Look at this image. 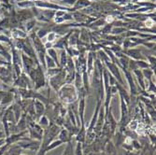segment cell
<instances>
[{"label": "cell", "mask_w": 156, "mask_h": 155, "mask_svg": "<svg viewBox=\"0 0 156 155\" xmlns=\"http://www.w3.org/2000/svg\"><path fill=\"white\" fill-rule=\"evenodd\" d=\"M60 138H61L62 141H66L68 139V135H67V132L66 130H63L60 134Z\"/></svg>", "instance_id": "cell-1"}, {"label": "cell", "mask_w": 156, "mask_h": 155, "mask_svg": "<svg viewBox=\"0 0 156 155\" xmlns=\"http://www.w3.org/2000/svg\"><path fill=\"white\" fill-rule=\"evenodd\" d=\"M37 110H38V114H41V112H43V106L40 105L39 103H37Z\"/></svg>", "instance_id": "cell-3"}, {"label": "cell", "mask_w": 156, "mask_h": 155, "mask_svg": "<svg viewBox=\"0 0 156 155\" xmlns=\"http://www.w3.org/2000/svg\"><path fill=\"white\" fill-rule=\"evenodd\" d=\"M64 155H73V150H72V147H71V144H68Z\"/></svg>", "instance_id": "cell-2"}, {"label": "cell", "mask_w": 156, "mask_h": 155, "mask_svg": "<svg viewBox=\"0 0 156 155\" xmlns=\"http://www.w3.org/2000/svg\"><path fill=\"white\" fill-rule=\"evenodd\" d=\"M77 155H81V145L79 143L78 144V147H77Z\"/></svg>", "instance_id": "cell-4"}, {"label": "cell", "mask_w": 156, "mask_h": 155, "mask_svg": "<svg viewBox=\"0 0 156 155\" xmlns=\"http://www.w3.org/2000/svg\"><path fill=\"white\" fill-rule=\"evenodd\" d=\"M62 143V141H57V142H54L53 145H51V146H49V148L48 149H53V148H54V147H56V146H58V145H60V144H61Z\"/></svg>", "instance_id": "cell-5"}]
</instances>
